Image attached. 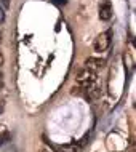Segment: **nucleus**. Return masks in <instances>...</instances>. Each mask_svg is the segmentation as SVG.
<instances>
[{
	"label": "nucleus",
	"instance_id": "obj_12",
	"mask_svg": "<svg viewBox=\"0 0 136 152\" xmlns=\"http://www.w3.org/2000/svg\"><path fill=\"white\" fill-rule=\"evenodd\" d=\"M0 42H2V32H0Z\"/></svg>",
	"mask_w": 136,
	"mask_h": 152
},
{
	"label": "nucleus",
	"instance_id": "obj_9",
	"mask_svg": "<svg viewBox=\"0 0 136 152\" xmlns=\"http://www.w3.org/2000/svg\"><path fill=\"white\" fill-rule=\"evenodd\" d=\"M3 63H5V58H3L2 51H0V67H2V66H3Z\"/></svg>",
	"mask_w": 136,
	"mask_h": 152
},
{
	"label": "nucleus",
	"instance_id": "obj_11",
	"mask_svg": "<svg viewBox=\"0 0 136 152\" xmlns=\"http://www.w3.org/2000/svg\"><path fill=\"white\" fill-rule=\"evenodd\" d=\"M53 2H55V3H59V5H61V3H66V0H53Z\"/></svg>",
	"mask_w": 136,
	"mask_h": 152
},
{
	"label": "nucleus",
	"instance_id": "obj_4",
	"mask_svg": "<svg viewBox=\"0 0 136 152\" xmlns=\"http://www.w3.org/2000/svg\"><path fill=\"white\" fill-rule=\"evenodd\" d=\"M101 93H102V88H101V85L96 83V82H94L93 85H90L88 88H85V98L88 101H96L98 98L101 96Z\"/></svg>",
	"mask_w": 136,
	"mask_h": 152
},
{
	"label": "nucleus",
	"instance_id": "obj_5",
	"mask_svg": "<svg viewBox=\"0 0 136 152\" xmlns=\"http://www.w3.org/2000/svg\"><path fill=\"white\" fill-rule=\"evenodd\" d=\"M112 18V7L109 2H102L99 5V19L101 21H109Z\"/></svg>",
	"mask_w": 136,
	"mask_h": 152
},
{
	"label": "nucleus",
	"instance_id": "obj_1",
	"mask_svg": "<svg viewBox=\"0 0 136 152\" xmlns=\"http://www.w3.org/2000/svg\"><path fill=\"white\" fill-rule=\"evenodd\" d=\"M94 82H98V74L90 71V69H86V67L80 69V71L75 74V85L82 90L88 88L90 85L94 83Z\"/></svg>",
	"mask_w": 136,
	"mask_h": 152
},
{
	"label": "nucleus",
	"instance_id": "obj_2",
	"mask_svg": "<svg viewBox=\"0 0 136 152\" xmlns=\"http://www.w3.org/2000/svg\"><path fill=\"white\" fill-rule=\"evenodd\" d=\"M109 47H110V32H102L93 42L94 51H106Z\"/></svg>",
	"mask_w": 136,
	"mask_h": 152
},
{
	"label": "nucleus",
	"instance_id": "obj_10",
	"mask_svg": "<svg viewBox=\"0 0 136 152\" xmlns=\"http://www.w3.org/2000/svg\"><path fill=\"white\" fill-rule=\"evenodd\" d=\"M39 152H53V151H50L48 147H40V151Z\"/></svg>",
	"mask_w": 136,
	"mask_h": 152
},
{
	"label": "nucleus",
	"instance_id": "obj_7",
	"mask_svg": "<svg viewBox=\"0 0 136 152\" xmlns=\"http://www.w3.org/2000/svg\"><path fill=\"white\" fill-rule=\"evenodd\" d=\"M3 109H5V102H3L2 99H0V114L3 112Z\"/></svg>",
	"mask_w": 136,
	"mask_h": 152
},
{
	"label": "nucleus",
	"instance_id": "obj_8",
	"mask_svg": "<svg viewBox=\"0 0 136 152\" xmlns=\"http://www.w3.org/2000/svg\"><path fill=\"white\" fill-rule=\"evenodd\" d=\"M3 19H5V15H3V10L0 8V23H3Z\"/></svg>",
	"mask_w": 136,
	"mask_h": 152
},
{
	"label": "nucleus",
	"instance_id": "obj_3",
	"mask_svg": "<svg viewBox=\"0 0 136 152\" xmlns=\"http://www.w3.org/2000/svg\"><path fill=\"white\" fill-rule=\"evenodd\" d=\"M106 66V59L102 58H94V56H90V58L85 59V67L90 69L93 72H98L99 69H102Z\"/></svg>",
	"mask_w": 136,
	"mask_h": 152
},
{
	"label": "nucleus",
	"instance_id": "obj_6",
	"mask_svg": "<svg viewBox=\"0 0 136 152\" xmlns=\"http://www.w3.org/2000/svg\"><path fill=\"white\" fill-rule=\"evenodd\" d=\"M7 139H10V133H8V131H5V133L0 134V144H3Z\"/></svg>",
	"mask_w": 136,
	"mask_h": 152
}]
</instances>
